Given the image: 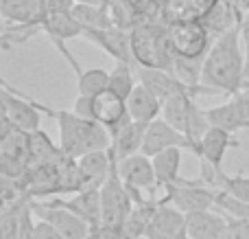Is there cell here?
Segmentation results:
<instances>
[{"label": "cell", "mask_w": 249, "mask_h": 239, "mask_svg": "<svg viewBox=\"0 0 249 239\" xmlns=\"http://www.w3.org/2000/svg\"><path fill=\"white\" fill-rule=\"evenodd\" d=\"M214 209L221 211V213H225V215H232V218H241V219H247V222H249V202L238 200V198L230 196V193L221 191V189H216Z\"/></svg>", "instance_id": "obj_31"}, {"label": "cell", "mask_w": 249, "mask_h": 239, "mask_svg": "<svg viewBox=\"0 0 249 239\" xmlns=\"http://www.w3.org/2000/svg\"><path fill=\"white\" fill-rule=\"evenodd\" d=\"M81 171L86 174V178L90 180L92 187H101L105 180L109 178V174L116 167V158L112 154V147L109 149H94V152L83 154L81 158H77Z\"/></svg>", "instance_id": "obj_24"}, {"label": "cell", "mask_w": 249, "mask_h": 239, "mask_svg": "<svg viewBox=\"0 0 249 239\" xmlns=\"http://www.w3.org/2000/svg\"><path fill=\"white\" fill-rule=\"evenodd\" d=\"M29 206L37 219H46L57 228L66 239H88L90 237V224L83 222L79 215L68 211L66 206L53 200H29Z\"/></svg>", "instance_id": "obj_8"}, {"label": "cell", "mask_w": 249, "mask_h": 239, "mask_svg": "<svg viewBox=\"0 0 249 239\" xmlns=\"http://www.w3.org/2000/svg\"><path fill=\"white\" fill-rule=\"evenodd\" d=\"M162 202L177 206L184 213H195V211H208L214 209L216 202V189L210 187L206 180L199 178H181L177 184H168L164 187Z\"/></svg>", "instance_id": "obj_6"}, {"label": "cell", "mask_w": 249, "mask_h": 239, "mask_svg": "<svg viewBox=\"0 0 249 239\" xmlns=\"http://www.w3.org/2000/svg\"><path fill=\"white\" fill-rule=\"evenodd\" d=\"M42 31L51 38V42L55 44V48L64 55V60L72 66L74 73H81V64L72 57V53L68 51L66 42L68 40H74V38H83V26L72 13L68 11H48L46 13V20L42 24Z\"/></svg>", "instance_id": "obj_10"}, {"label": "cell", "mask_w": 249, "mask_h": 239, "mask_svg": "<svg viewBox=\"0 0 249 239\" xmlns=\"http://www.w3.org/2000/svg\"><path fill=\"white\" fill-rule=\"evenodd\" d=\"M64 156L59 145H53L51 136L44 130H35L31 132L29 139V165L31 167H39V165H51L57 162Z\"/></svg>", "instance_id": "obj_26"}, {"label": "cell", "mask_w": 249, "mask_h": 239, "mask_svg": "<svg viewBox=\"0 0 249 239\" xmlns=\"http://www.w3.org/2000/svg\"><path fill=\"white\" fill-rule=\"evenodd\" d=\"M199 162H201V178L206 180L210 187L221 189V191L230 193V196L238 198V200L249 202V176H245V174L228 176L223 169L212 167L210 162L203 160V158H199Z\"/></svg>", "instance_id": "obj_20"}, {"label": "cell", "mask_w": 249, "mask_h": 239, "mask_svg": "<svg viewBox=\"0 0 249 239\" xmlns=\"http://www.w3.org/2000/svg\"><path fill=\"white\" fill-rule=\"evenodd\" d=\"M53 200V198H51ZM53 202L66 206L68 211H72L74 215L83 219V222L90 224V228H101L103 226V202H101V187H88L83 191H77L68 198V200H61L55 198Z\"/></svg>", "instance_id": "obj_15"}, {"label": "cell", "mask_w": 249, "mask_h": 239, "mask_svg": "<svg viewBox=\"0 0 249 239\" xmlns=\"http://www.w3.org/2000/svg\"><path fill=\"white\" fill-rule=\"evenodd\" d=\"M101 202H103V226L107 228H121L136 204L116 167L101 184Z\"/></svg>", "instance_id": "obj_7"}, {"label": "cell", "mask_w": 249, "mask_h": 239, "mask_svg": "<svg viewBox=\"0 0 249 239\" xmlns=\"http://www.w3.org/2000/svg\"><path fill=\"white\" fill-rule=\"evenodd\" d=\"M131 48L138 66L173 70L175 55L168 44V24L162 22H140L131 29Z\"/></svg>", "instance_id": "obj_3"}, {"label": "cell", "mask_w": 249, "mask_h": 239, "mask_svg": "<svg viewBox=\"0 0 249 239\" xmlns=\"http://www.w3.org/2000/svg\"><path fill=\"white\" fill-rule=\"evenodd\" d=\"M162 117L171 123L173 127H177L179 132H184L188 139H193L195 143L201 145L203 134L210 127L206 110H201L195 103L193 95H175L171 99L164 101Z\"/></svg>", "instance_id": "obj_4"}, {"label": "cell", "mask_w": 249, "mask_h": 239, "mask_svg": "<svg viewBox=\"0 0 249 239\" xmlns=\"http://www.w3.org/2000/svg\"><path fill=\"white\" fill-rule=\"evenodd\" d=\"M83 38L99 46L103 53H107L114 61H123V64H136L131 48V31L121 29V26H109V29H83Z\"/></svg>", "instance_id": "obj_11"}, {"label": "cell", "mask_w": 249, "mask_h": 239, "mask_svg": "<svg viewBox=\"0 0 249 239\" xmlns=\"http://www.w3.org/2000/svg\"><path fill=\"white\" fill-rule=\"evenodd\" d=\"M184 239H188V237H184Z\"/></svg>", "instance_id": "obj_40"}, {"label": "cell", "mask_w": 249, "mask_h": 239, "mask_svg": "<svg viewBox=\"0 0 249 239\" xmlns=\"http://www.w3.org/2000/svg\"><path fill=\"white\" fill-rule=\"evenodd\" d=\"M0 101H2V114H7L18 127H22L26 132L39 130L42 114H39V108L35 105V101L29 95L13 90L7 81H2Z\"/></svg>", "instance_id": "obj_12"}, {"label": "cell", "mask_w": 249, "mask_h": 239, "mask_svg": "<svg viewBox=\"0 0 249 239\" xmlns=\"http://www.w3.org/2000/svg\"><path fill=\"white\" fill-rule=\"evenodd\" d=\"M92 110H94V121L103 123L112 136L131 121V114H129V110H127V101L121 99V97H118L116 92H112L109 88L94 97Z\"/></svg>", "instance_id": "obj_14"}, {"label": "cell", "mask_w": 249, "mask_h": 239, "mask_svg": "<svg viewBox=\"0 0 249 239\" xmlns=\"http://www.w3.org/2000/svg\"><path fill=\"white\" fill-rule=\"evenodd\" d=\"M79 81H77V88H79V95H101L103 90H107L109 86V70H103V68H88V70H81L77 75Z\"/></svg>", "instance_id": "obj_29"}, {"label": "cell", "mask_w": 249, "mask_h": 239, "mask_svg": "<svg viewBox=\"0 0 249 239\" xmlns=\"http://www.w3.org/2000/svg\"><path fill=\"white\" fill-rule=\"evenodd\" d=\"M228 215L216 211H195L186 213V237L188 239H219L225 235Z\"/></svg>", "instance_id": "obj_19"}, {"label": "cell", "mask_w": 249, "mask_h": 239, "mask_svg": "<svg viewBox=\"0 0 249 239\" xmlns=\"http://www.w3.org/2000/svg\"><path fill=\"white\" fill-rule=\"evenodd\" d=\"M35 233H37V239H66L53 224H48L46 219H37V222H35Z\"/></svg>", "instance_id": "obj_35"}, {"label": "cell", "mask_w": 249, "mask_h": 239, "mask_svg": "<svg viewBox=\"0 0 249 239\" xmlns=\"http://www.w3.org/2000/svg\"><path fill=\"white\" fill-rule=\"evenodd\" d=\"M168 44L175 57L206 60L208 51L214 44V38L203 20L175 22V24H168Z\"/></svg>", "instance_id": "obj_5"}, {"label": "cell", "mask_w": 249, "mask_h": 239, "mask_svg": "<svg viewBox=\"0 0 249 239\" xmlns=\"http://www.w3.org/2000/svg\"><path fill=\"white\" fill-rule=\"evenodd\" d=\"M221 0H164L162 2V22L175 24V22L206 20Z\"/></svg>", "instance_id": "obj_18"}, {"label": "cell", "mask_w": 249, "mask_h": 239, "mask_svg": "<svg viewBox=\"0 0 249 239\" xmlns=\"http://www.w3.org/2000/svg\"><path fill=\"white\" fill-rule=\"evenodd\" d=\"M74 4H77V0H46L48 11H68V13H72Z\"/></svg>", "instance_id": "obj_36"}, {"label": "cell", "mask_w": 249, "mask_h": 239, "mask_svg": "<svg viewBox=\"0 0 249 239\" xmlns=\"http://www.w3.org/2000/svg\"><path fill=\"white\" fill-rule=\"evenodd\" d=\"M238 26H241V42H243V51H245V77L249 83V11L241 18Z\"/></svg>", "instance_id": "obj_34"}, {"label": "cell", "mask_w": 249, "mask_h": 239, "mask_svg": "<svg viewBox=\"0 0 249 239\" xmlns=\"http://www.w3.org/2000/svg\"><path fill=\"white\" fill-rule=\"evenodd\" d=\"M18 239H37V233H35V215H33V211H31L29 202H26L24 211H22Z\"/></svg>", "instance_id": "obj_33"}, {"label": "cell", "mask_w": 249, "mask_h": 239, "mask_svg": "<svg viewBox=\"0 0 249 239\" xmlns=\"http://www.w3.org/2000/svg\"><path fill=\"white\" fill-rule=\"evenodd\" d=\"M232 134L234 132H228V130H223V127L210 125L208 132L203 134V139H201V152H199V158H203V160H208L212 167L221 169L228 149L230 147H241V140L234 139Z\"/></svg>", "instance_id": "obj_21"}, {"label": "cell", "mask_w": 249, "mask_h": 239, "mask_svg": "<svg viewBox=\"0 0 249 239\" xmlns=\"http://www.w3.org/2000/svg\"><path fill=\"white\" fill-rule=\"evenodd\" d=\"M116 169L121 174L123 182L129 189L136 191H149L155 198V189H158V178H155V167L153 158L146 154H133L129 158H123L121 162H116Z\"/></svg>", "instance_id": "obj_13"}, {"label": "cell", "mask_w": 249, "mask_h": 239, "mask_svg": "<svg viewBox=\"0 0 249 239\" xmlns=\"http://www.w3.org/2000/svg\"><path fill=\"white\" fill-rule=\"evenodd\" d=\"M171 147H181V149H186V152H193L197 158H199V152H201V145L195 143L193 139H188V136H186L184 132H179L177 127H173L164 117L151 121L149 127H146L142 154L153 158L155 154L164 152V149H171Z\"/></svg>", "instance_id": "obj_9"}, {"label": "cell", "mask_w": 249, "mask_h": 239, "mask_svg": "<svg viewBox=\"0 0 249 239\" xmlns=\"http://www.w3.org/2000/svg\"><path fill=\"white\" fill-rule=\"evenodd\" d=\"M219 239H225V237H219Z\"/></svg>", "instance_id": "obj_39"}, {"label": "cell", "mask_w": 249, "mask_h": 239, "mask_svg": "<svg viewBox=\"0 0 249 239\" xmlns=\"http://www.w3.org/2000/svg\"><path fill=\"white\" fill-rule=\"evenodd\" d=\"M162 108H164V101L160 97H155L146 86H142L140 81H138V86L133 88V92L127 99L129 114H131L133 121H140V123H151L155 119H160L162 117Z\"/></svg>", "instance_id": "obj_22"}, {"label": "cell", "mask_w": 249, "mask_h": 239, "mask_svg": "<svg viewBox=\"0 0 249 239\" xmlns=\"http://www.w3.org/2000/svg\"><path fill=\"white\" fill-rule=\"evenodd\" d=\"M146 127H149V123H140V121H133L131 119L123 130H118L116 134L112 136V154H114V158H116V162L142 152Z\"/></svg>", "instance_id": "obj_23"}, {"label": "cell", "mask_w": 249, "mask_h": 239, "mask_svg": "<svg viewBox=\"0 0 249 239\" xmlns=\"http://www.w3.org/2000/svg\"><path fill=\"white\" fill-rule=\"evenodd\" d=\"M181 147H171L153 156L155 178H158V189H164L168 184H177L181 176Z\"/></svg>", "instance_id": "obj_25"}, {"label": "cell", "mask_w": 249, "mask_h": 239, "mask_svg": "<svg viewBox=\"0 0 249 239\" xmlns=\"http://www.w3.org/2000/svg\"><path fill=\"white\" fill-rule=\"evenodd\" d=\"M72 16L81 22L83 29H109L116 26L109 4H81L77 2L72 9Z\"/></svg>", "instance_id": "obj_27"}, {"label": "cell", "mask_w": 249, "mask_h": 239, "mask_svg": "<svg viewBox=\"0 0 249 239\" xmlns=\"http://www.w3.org/2000/svg\"><path fill=\"white\" fill-rule=\"evenodd\" d=\"M138 86V73L136 66L131 64H123V61H116L114 70H109V90L116 92L121 99L127 101L129 95L133 92V88Z\"/></svg>", "instance_id": "obj_28"}, {"label": "cell", "mask_w": 249, "mask_h": 239, "mask_svg": "<svg viewBox=\"0 0 249 239\" xmlns=\"http://www.w3.org/2000/svg\"><path fill=\"white\" fill-rule=\"evenodd\" d=\"M35 101V99H33ZM35 105L39 112H46L51 119L57 121L59 127V147L66 156L70 158H81L83 154L94 152V149H109L112 147V134L103 123L94 121V119H83L77 112L70 110H53L44 103Z\"/></svg>", "instance_id": "obj_2"}, {"label": "cell", "mask_w": 249, "mask_h": 239, "mask_svg": "<svg viewBox=\"0 0 249 239\" xmlns=\"http://www.w3.org/2000/svg\"><path fill=\"white\" fill-rule=\"evenodd\" d=\"M201 81L219 90L221 95L230 97L249 86L245 77V51H243L238 24L214 40L212 48L203 60Z\"/></svg>", "instance_id": "obj_1"}, {"label": "cell", "mask_w": 249, "mask_h": 239, "mask_svg": "<svg viewBox=\"0 0 249 239\" xmlns=\"http://www.w3.org/2000/svg\"><path fill=\"white\" fill-rule=\"evenodd\" d=\"M146 235L151 239H184L186 237V213L168 202H158L151 218Z\"/></svg>", "instance_id": "obj_16"}, {"label": "cell", "mask_w": 249, "mask_h": 239, "mask_svg": "<svg viewBox=\"0 0 249 239\" xmlns=\"http://www.w3.org/2000/svg\"><path fill=\"white\" fill-rule=\"evenodd\" d=\"M173 73L186 81L188 86H201V75H203V60H186V57H175V66Z\"/></svg>", "instance_id": "obj_30"}, {"label": "cell", "mask_w": 249, "mask_h": 239, "mask_svg": "<svg viewBox=\"0 0 249 239\" xmlns=\"http://www.w3.org/2000/svg\"><path fill=\"white\" fill-rule=\"evenodd\" d=\"M223 237L225 239H249V222L228 215V228H225Z\"/></svg>", "instance_id": "obj_32"}, {"label": "cell", "mask_w": 249, "mask_h": 239, "mask_svg": "<svg viewBox=\"0 0 249 239\" xmlns=\"http://www.w3.org/2000/svg\"><path fill=\"white\" fill-rule=\"evenodd\" d=\"M133 239H151L149 235H140V237H133Z\"/></svg>", "instance_id": "obj_38"}, {"label": "cell", "mask_w": 249, "mask_h": 239, "mask_svg": "<svg viewBox=\"0 0 249 239\" xmlns=\"http://www.w3.org/2000/svg\"><path fill=\"white\" fill-rule=\"evenodd\" d=\"M81 4H107V0H77Z\"/></svg>", "instance_id": "obj_37"}, {"label": "cell", "mask_w": 249, "mask_h": 239, "mask_svg": "<svg viewBox=\"0 0 249 239\" xmlns=\"http://www.w3.org/2000/svg\"><path fill=\"white\" fill-rule=\"evenodd\" d=\"M46 13V0H0L4 24H35L42 29Z\"/></svg>", "instance_id": "obj_17"}]
</instances>
